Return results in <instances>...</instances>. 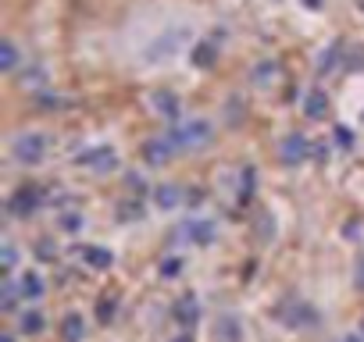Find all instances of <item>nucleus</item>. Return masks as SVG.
<instances>
[{
    "label": "nucleus",
    "mask_w": 364,
    "mask_h": 342,
    "mask_svg": "<svg viewBox=\"0 0 364 342\" xmlns=\"http://www.w3.org/2000/svg\"><path fill=\"white\" fill-rule=\"evenodd\" d=\"M211 136H215L211 121L193 118V121H186V125L171 128V132H168V143H171V150H197V146H208Z\"/></svg>",
    "instance_id": "f257e3e1"
},
{
    "label": "nucleus",
    "mask_w": 364,
    "mask_h": 342,
    "mask_svg": "<svg viewBox=\"0 0 364 342\" xmlns=\"http://www.w3.org/2000/svg\"><path fill=\"white\" fill-rule=\"evenodd\" d=\"M190 43V29H164L150 47H146V61H164V57H171V54H178L182 47Z\"/></svg>",
    "instance_id": "f03ea898"
},
{
    "label": "nucleus",
    "mask_w": 364,
    "mask_h": 342,
    "mask_svg": "<svg viewBox=\"0 0 364 342\" xmlns=\"http://www.w3.org/2000/svg\"><path fill=\"white\" fill-rule=\"evenodd\" d=\"M43 153H47V139H43L40 132H26V136L15 139V157H18L22 164H40Z\"/></svg>",
    "instance_id": "7ed1b4c3"
},
{
    "label": "nucleus",
    "mask_w": 364,
    "mask_h": 342,
    "mask_svg": "<svg viewBox=\"0 0 364 342\" xmlns=\"http://www.w3.org/2000/svg\"><path fill=\"white\" fill-rule=\"evenodd\" d=\"M79 160L86 164V167H93V171H111L114 164H118V157H114V150L111 146H93V150H86V153H79Z\"/></svg>",
    "instance_id": "20e7f679"
},
{
    "label": "nucleus",
    "mask_w": 364,
    "mask_h": 342,
    "mask_svg": "<svg viewBox=\"0 0 364 342\" xmlns=\"http://www.w3.org/2000/svg\"><path fill=\"white\" fill-rule=\"evenodd\" d=\"M307 150H311V146H307V139H304L300 132H293V136H286V139H282L279 157H282L286 164H300V160L307 157Z\"/></svg>",
    "instance_id": "39448f33"
},
{
    "label": "nucleus",
    "mask_w": 364,
    "mask_h": 342,
    "mask_svg": "<svg viewBox=\"0 0 364 342\" xmlns=\"http://www.w3.org/2000/svg\"><path fill=\"white\" fill-rule=\"evenodd\" d=\"M215 342H243V324H240L236 314L218 317V324H215Z\"/></svg>",
    "instance_id": "423d86ee"
},
{
    "label": "nucleus",
    "mask_w": 364,
    "mask_h": 342,
    "mask_svg": "<svg viewBox=\"0 0 364 342\" xmlns=\"http://www.w3.org/2000/svg\"><path fill=\"white\" fill-rule=\"evenodd\" d=\"M36 204H40V189H36V186H26V189L15 193V200H11V214L26 218V214L36 211Z\"/></svg>",
    "instance_id": "0eeeda50"
},
{
    "label": "nucleus",
    "mask_w": 364,
    "mask_h": 342,
    "mask_svg": "<svg viewBox=\"0 0 364 342\" xmlns=\"http://www.w3.org/2000/svg\"><path fill=\"white\" fill-rule=\"evenodd\" d=\"M304 114H307L311 121H321V118L328 114V96H325L321 89H311V93L304 96Z\"/></svg>",
    "instance_id": "6e6552de"
},
{
    "label": "nucleus",
    "mask_w": 364,
    "mask_h": 342,
    "mask_svg": "<svg viewBox=\"0 0 364 342\" xmlns=\"http://www.w3.org/2000/svg\"><path fill=\"white\" fill-rule=\"evenodd\" d=\"M182 228H186V239H190V243H200V246L215 243V225H211V221H186Z\"/></svg>",
    "instance_id": "1a4fd4ad"
},
{
    "label": "nucleus",
    "mask_w": 364,
    "mask_h": 342,
    "mask_svg": "<svg viewBox=\"0 0 364 342\" xmlns=\"http://www.w3.org/2000/svg\"><path fill=\"white\" fill-rule=\"evenodd\" d=\"M175 321L178 324H193L197 321V314H200V303H197V296H182L178 303H175Z\"/></svg>",
    "instance_id": "9d476101"
},
{
    "label": "nucleus",
    "mask_w": 364,
    "mask_h": 342,
    "mask_svg": "<svg viewBox=\"0 0 364 342\" xmlns=\"http://www.w3.org/2000/svg\"><path fill=\"white\" fill-rule=\"evenodd\" d=\"M82 335H86L82 314H68V317L61 321V338H65V342H82Z\"/></svg>",
    "instance_id": "9b49d317"
},
{
    "label": "nucleus",
    "mask_w": 364,
    "mask_h": 342,
    "mask_svg": "<svg viewBox=\"0 0 364 342\" xmlns=\"http://www.w3.org/2000/svg\"><path fill=\"white\" fill-rule=\"evenodd\" d=\"M154 107H157V114L161 118H168V121H175L178 118V96L175 93H154Z\"/></svg>",
    "instance_id": "f8f14e48"
},
{
    "label": "nucleus",
    "mask_w": 364,
    "mask_h": 342,
    "mask_svg": "<svg viewBox=\"0 0 364 342\" xmlns=\"http://www.w3.org/2000/svg\"><path fill=\"white\" fill-rule=\"evenodd\" d=\"M82 260H86L90 267H97V271H107L114 257H111V250H104V246H86V250H82Z\"/></svg>",
    "instance_id": "ddd939ff"
},
{
    "label": "nucleus",
    "mask_w": 364,
    "mask_h": 342,
    "mask_svg": "<svg viewBox=\"0 0 364 342\" xmlns=\"http://www.w3.org/2000/svg\"><path fill=\"white\" fill-rule=\"evenodd\" d=\"M143 153H146V160H154V164H157V160H164V157H168V153H175V150H171V143H168V139H150V143L143 146Z\"/></svg>",
    "instance_id": "4468645a"
},
{
    "label": "nucleus",
    "mask_w": 364,
    "mask_h": 342,
    "mask_svg": "<svg viewBox=\"0 0 364 342\" xmlns=\"http://www.w3.org/2000/svg\"><path fill=\"white\" fill-rule=\"evenodd\" d=\"M175 204H182V189H178V186H168V182L157 186V207L168 211V207H175Z\"/></svg>",
    "instance_id": "2eb2a0df"
},
{
    "label": "nucleus",
    "mask_w": 364,
    "mask_h": 342,
    "mask_svg": "<svg viewBox=\"0 0 364 342\" xmlns=\"http://www.w3.org/2000/svg\"><path fill=\"white\" fill-rule=\"evenodd\" d=\"M18 328H22L26 335H36V331H43V317H40V310H26V314L18 317Z\"/></svg>",
    "instance_id": "dca6fc26"
},
{
    "label": "nucleus",
    "mask_w": 364,
    "mask_h": 342,
    "mask_svg": "<svg viewBox=\"0 0 364 342\" xmlns=\"http://www.w3.org/2000/svg\"><path fill=\"white\" fill-rule=\"evenodd\" d=\"M22 296H26V299H40V296H43L40 275H26V278H22Z\"/></svg>",
    "instance_id": "f3484780"
},
{
    "label": "nucleus",
    "mask_w": 364,
    "mask_h": 342,
    "mask_svg": "<svg viewBox=\"0 0 364 342\" xmlns=\"http://www.w3.org/2000/svg\"><path fill=\"white\" fill-rule=\"evenodd\" d=\"M15 65H18V47L8 40L4 47H0V68H4V72H11Z\"/></svg>",
    "instance_id": "a211bd4d"
},
{
    "label": "nucleus",
    "mask_w": 364,
    "mask_h": 342,
    "mask_svg": "<svg viewBox=\"0 0 364 342\" xmlns=\"http://www.w3.org/2000/svg\"><path fill=\"white\" fill-rule=\"evenodd\" d=\"M193 65H197V68H211V65H215V47L200 43V47L193 50Z\"/></svg>",
    "instance_id": "6ab92c4d"
},
{
    "label": "nucleus",
    "mask_w": 364,
    "mask_h": 342,
    "mask_svg": "<svg viewBox=\"0 0 364 342\" xmlns=\"http://www.w3.org/2000/svg\"><path fill=\"white\" fill-rule=\"evenodd\" d=\"M336 146H343V150H350V146H353V132L339 125V128H336Z\"/></svg>",
    "instance_id": "aec40b11"
},
{
    "label": "nucleus",
    "mask_w": 364,
    "mask_h": 342,
    "mask_svg": "<svg viewBox=\"0 0 364 342\" xmlns=\"http://www.w3.org/2000/svg\"><path fill=\"white\" fill-rule=\"evenodd\" d=\"M15 264H18V253H15V246H4V271L11 275V271H15Z\"/></svg>",
    "instance_id": "412c9836"
},
{
    "label": "nucleus",
    "mask_w": 364,
    "mask_h": 342,
    "mask_svg": "<svg viewBox=\"0 0 364 342\" xmlns=\"http://www.w3.org/2000/svg\"><path fill=\"white\" fill-rule=\"evenodd\" d=\"M111 310H114V303H111V296H104V299H100V307H97V314H100V321H104V324L111 321Z\"/></svg>",
    "instance_id": "4be33fe9"
},
{
    "label": "nucleus",
    "mask_w": 364,
    "mask_h": 342,
    "mask_svg": "<svg viewBox=\"0 0 364 342\" xmlns=\"http://www.w3.org/2000/svg\"><path fill=\"white\" fill-rule=\"evenodd\" d=\"M61 225H65V232H79L82 218H79V214H65V218H61Z\"/></svg>",
    "instance_id": "5701e85b"
},
{
    "label": "nucleus",
    "mask_w": 364,
    "mask_h": 342,
    "mask_svg": "<svg viewBox=\"0 0 364 342\" xmlns=\"http://www.w3.org/2000/svg\"><path fill=\"white\" fill-rule=\"evenodd\" d=\"M178 267H182L178 260H164V264H161V275H178Z\"/></svg>",
    "instance_id": "b1692460"
},
{
    "label": "nucleus",
    "mask_w": 364,
    "mask_h": 342,
    "mask_svg": "<svg viewBox=\"0 0 364 342\" xmlns=\"http://www.w3.org/2000/svg\"><path fill=\"white\" fill-rule=\"evenodd\" d=\"M304 4H307V8H318V4H321V0H304Z\"/></svg>",
    "instance_id": "393cba45"
},
{
    "label": "nucleus",
    "mask_w": 364,
    "mask_h": 342,
    "mask_svg": "<svg viewBox=\"0 0 364 342\" xmlns=\"http://www.w3.org/2000/svg\"><path fill=\"white\" fill-rule=\"evenodd\" d=\"M339 342H360V338H357V335H346V338H339Z\"/></svg>",
    "instance_id": "a878e982"
},
{
    "label": "nucleus",
    "mask_w": 364,
    "mask_h": 342,
    "mask_svg": "<svg viewBox=\"0 0 364 342\" xmlns=\"http://www.w3.org/2000/svg\"><path fill=\"white\" fill-rule=\"evenodd\" d=\"M175 342H193V338H190V335H178V338H175Z\"/></svg>",
    "instance_id": "bb28decb"
},
{
    "label": "nucleus",
    "mask_w": 364,
    "mask_h": 342,
    "mask_svg": "<svg viewBox=\"0 0 364 342\" xmlns=\"http://www.w3.org/2000/svg\"><path fill=\"white\" fill-rule=\"evenodd\" d=\"M0 342H15V338H11V335H0Z\"/></svg>",
    "instance_id": "cd10ccee"
}]
</instances>
